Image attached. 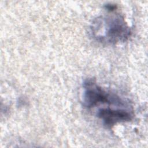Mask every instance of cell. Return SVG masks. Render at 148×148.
<instances>
[{
  "label": "cell",
  "instance_id": "cell-1",
  "mask_svg": "<svg viewBox=\"0 0 148 148\" xmlns=\"http://www.w3.org/2000/svg\"><path fill=\"white\" fill-rule=\"evenodd\" d=\"M91 29L97 40L107 44L124 42L131 34L130 27L119 13L97 17L93 21Z\"/></svg>",
  "mask_w": 148,
  "mask_h": 148
},
{
  "label": "cell",
  "instance_id": "cell-2",
  "mask_svg": "<svg viewBox=\"0 0 148 148\" xmlns=\"http://www.w3.org/2000/svg\"><path fill=\"white\" fill-rule=\"evenodd\" d=\"M83 89V105L87 109L101 105H107V107H132L128 100L104 90L92 79H87L84 82Z\"/></svg>",
  "mask_w": 148,
  "mask_h": 148
},
{
  "label": "cell",
  "instance_id": "cell-3",
  "mask_svg": "<svg viewBox=\"0 0 148 148\" xmlns=\"http://www.w3.org/2000/svg\"><path fill=\"white\" fill-rule=\"evenodd\" d=\"M97 117L106 127H111L119 123L131 121L134 116L132 107H103L98 109Z\"/></svg>",
  "mask_w": 148,
  "mask_h": 148
}]
</instances>
